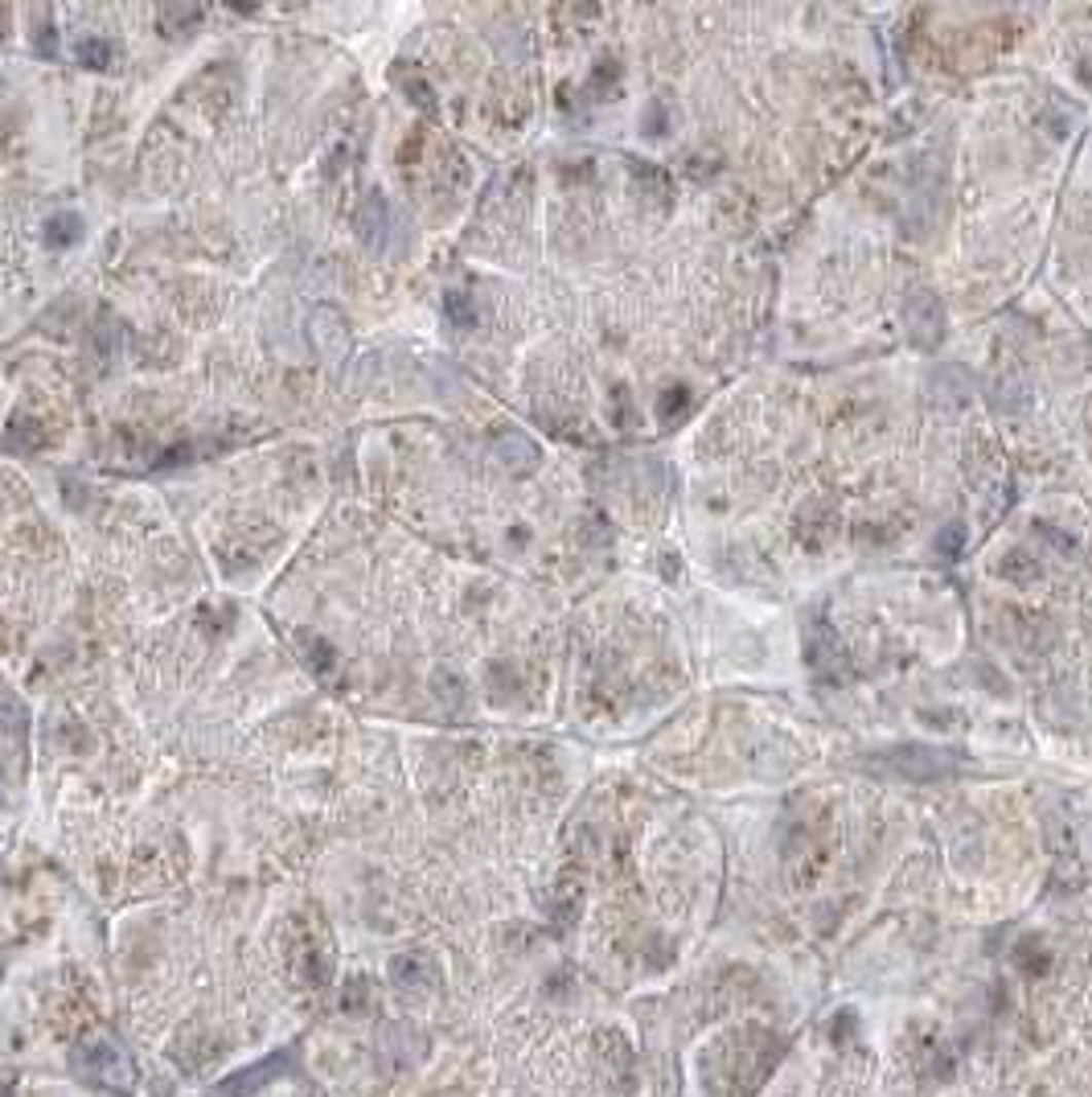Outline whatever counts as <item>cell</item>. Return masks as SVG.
<instances>
[{
  "mask_svg": "<svg viewBox=\"0 0 1092 1097\" xmlns=\"http://www.w3.org/2000/svg\"><path fill=\"white\" fill-rule=\"evenodd\" d=\"M784 1040L764 1024H739L719 1032L699 1053V1077L707 1097H755V1090L776 1073Z\"/></svg>",
  "mask_w": 1092,
  "mask_h": 1097,
  "instance_id": "cell-1",
  "label": "cell"
},
{
  "mask_svg": "<svg viewBox=\"0 0 1092 1097\" xmlns=\"http://www.w3.org/2000/svg\"><path fill=\"white\" fill-rule=\"evenodd\" d=\"M867 764L879 768V773H887V777L928 785V781L953 777L961 768V756L953 748H937V744H891L883 752H871Z\"/></svg>",
  "mask_w": 1092,
  "mask_h": 1097,
  "instance_id": "cell-2",
  "label": "cell"
},
{
  "mask_svg": "<svg viewBox=\"0 0 1092 1097\" xmlns=\"http://www.w3.org/2000/svg\"><path fill=\"white\" fill-rule=\"evenodd\" d=\"M74 1073L95 1086V1090H107L115 1097H128L136 1086V1069L128 1061V1053L111 1040V1036H91L74 1049Z\"/></svg>",
  "mask_w": 1092,
  "mask_h": 1097,
  "instance_id": "cell-3",
  "label": "cell"
},
{
  "mask_svg": "<svg viewBox=\"0 0 1092 1097\" xmlns=\"http://www.w3.org/2000/svg\"><path fill=\"white\" fill-rule=\"evenodd\" d=\"M596 1057H600V1073L608 1077L612 1090L629 1094L637 1086V1057H633V1044L625 1040V1032L617 1028H604L596 1036Z\"/></svg>",
  "mask_w": 1092,
  "mask_h": 1097,
  "instance_id": "cell-4",
  "label": "cell"
},
{
  "mask_svg": "<svg viewBox=\"0 0 1092 1097\" xmlns=\"http://www.w3.org/2000/svg\"><path fill=\"white\" fill-rule=\"evenodd\" d=\"M288 1069H292V1053H272L268 1061H255V1065H247V1069L222 1077L210 1097H251V1094H259V1090H268V1086H276Z\"/></svg>",
  "mask_w": 1092,
  "mask_h": 1097,
  "instance_id": "cell-5",
  "label": "cell"
},
{
  "mask_svg": "<svg viewBox=\"0 0 1092 1097\" xmlns=\"http://www.w3.org/2000/svg\"><path fill=\"white\" fill-rule=\"evenodd\" d=\"M805 654H809V666H813L817 679H825V683H842L846 679V654H842V646H838V638H834V629L825 621L809 625Z\"/></svg>",
  "mask_w": 1092,
  "mask_h": 1097,
  "instance_id": "cell-6",
  "label": "cell"
},
{
  "mask_svg": "<svg viewBox=\"0 0 1092 1097\" xmlns=\"http://www.w3.org/2000/svg\"><path fill=\"white\" fill-rule=\"evenodd\" d=\"M908 330H912L916 346H924V350L941 346V338H945V305L932 293H916L908 301Z\"/></svg>",
  "mask_w": 1092,
  "mask_h": 1097,
  "instance_id": "cell-7",
  "label": "cell"
},
{
  "mask_svg": "<svg viewBox=\"0 0 1092 1097\" xmlns=\"http://www.w3.org/2000/svg\"><path fill=\"white\" fill-rule=\"evenodd\" d=\"M390 231H394V210L382 194H369L362 206H358V239L374 255H386L390 251Z\"/></svg>",
  "mask_w": 1092,
  "mask_h": 1097,
  "instance_id": "cell-8",
  "label": "cell"
},
{
  "mask_svg": "<svg viewBox=\"0 0 1092 1097\" xmlns=\"http://www.w3.org/2000/svg\"><path fill=\"white\" fill-rule=\"evenodd\" d=\"M390 983L402 991V995H427V991H435L439 987V970H435V962L431 958H419V954H398L394 962H390Z\"/></svg>",
  "mask_w": 1092,
  "mask_h": 1097,
  "instance_id": "cell-9",
  "label": "cell"
},
{
  "mask_svg": "<svg viewBox=\"0 0 1092 1097\" xmlns=\"http://www.w3.org/2000/svg\"><path fill=\"white\" fill-rule=\"evenodd\" d=\"M309 334H313V346L325 354V358H338L346 354L350 346V330H346V317L338 309H317L313 321H309Z\"/></svg>",
  "mask_w": 1092,
  "mask_h": 1097,
  "instance_id": "cell-10",
  "label": "cell"
},
{
  "mask_svg": "<svg viewBox=\"0 0 1092 1097\" xmlns=\"http://www.w3.org/2000/svg\"><path fill=\"white\" fill-rule=\"evenodd\" d=\"M493 452H497V460H501L509 473H530V469L538 465V444H534L530 436H522V432H501V436L493 440Z\"/></svg>",
  "mask_w": 1092,
  "mask_h": 1097,
  "instance_id": "cell-11",
  "label": "cell"
},
{
  "mask_svg": "<svg viewBox=\"0 0 1092 1097\" xmlns=\"http://www.w3.org/2000/svg\"><path fill=\"white\" fill-rule=\"evenodd\" d=\"M1052 950L1044 946V937L1040 933H1027L1019 946H1015V966L1027 974V979H1044L1048 970H1052Z\"/></svg>",
  "mask_w": 1092,
  "mask_h": 1097,
  "instance_id": "cell-12",
  "label": "cell"
},
{
  "mask_svg": "<svg viewBox=\"0 0 1092 1097\" xmlns=\"http://www.w3.org/2000/svg\"><path fill=\"white\" fill-rule=\"evenodd\" d=\"M691 411H695V395H691V386H670V390L662 395V403H658V419H662L666 427H678Z\"/></svg>",
  "mask_w": 1092,
  "mask_h": 1097,
  "instance_id": "cell-13",
  "label": "cell"
},
{
  "mask_svg": "<svg viewBox=\"0 0 1092 1097\" xmlns=\"http://www.w3.org/2000/svg\"><path fill=\"white\" fill-rule=\"evenodd\" d=\"M82 239V218L78 214H54L49 222H45V243L49 247H70V243H78Z\"/></svg>",
  "mask_w": 1092,
  "mask_h": 1097,
  "instance_id": "cell-14",
  "label": "cell"
},
{
  "mask_svg": "<svg viewBox=\"0 0 1092 1097\" xmlns=\"http://www.w3.org/2000/svg\"><path fill=\"white\" fill-rule=\"evenodd\" d=\"M444 313H448V321H452L456 330H472V325H477V305H472V297H464V293H448V297H444Z\"/></svg>",
  "mask_w": 1092,
  "mask_h": 1097,
  "instance_id": "cell-15",
  "label": "cell"
},
{
  "mask_svg": "<svg viewBox=\"0 0 1092 1097\" xmlns=\"http://www.w3.org/2000/svg\"><path fill=\"white\" fill-rule=\"evenodd\" d=\"M78 62L86 66V70H107L111 66V45L103 41V37H86V41H78Z\"/></svg>",
  "mask_w": 1092,
  "mask_h": 1097,
  "instance_id": "cell-16",
  "label": "cell"
},
{
  "mask_svg": "<svg viewBox=\"0 0 1092 1097\" xmlns=\"http://www.w3.org/2000/svg\"><path fill=\"white\" fill-rule=\"evenodd\" d=\"M633 177L645 185V190H658V198H670V177L662 169H654L649 161H633Z\"/></svg>",
  "mask_w": 1092,
  "mask_h": 1097,
  "instance_id": "cell-17",
  "label": "cell"
},
{
  "mask_svg": "<svg viewBox=\"0 0 1092 1097\" xmlns=\"http://www.w3.org/2000/svg\"><path fill=\"white\" fill-rule=\"evenodd\" d=\"M937 551H941L945 559H957V555L965 551V526H957V522L945 526V530L937 535Z\"/></svg>",
  "mask_w": 1092,
  "mask_h": 1097,
  "instance_id": "cell-18",
  "label": "cell"
},
{
  "mask_svg": "<svg viewBox=\"0 0 1092 1097\" xmlns=\"http://www.w3.org/2000/svg\"><path fill=\"white\" fill-rule=\"evenodd\" d=\"M854 1024H858V1020H854V1012H850V1007H842V1012L830 1020V1040H834V1044H850V1040L858 1036V1028H854Z\"/></svg>",
  "mask_w": 1092,
  "mask_h": 1097,
  "instance_id": "cell-19",
  "label": "cell"
},
{
  "mask_svg": "<svg viewBox=\"0 0 1092 1097\" xmlns=\"http://www.w3.org/2000/svg\"><path fill=\"white\" fill-rule=\"evenodd\" d=\"M617 423H621V427H633V423H637V407L629 403V390H625V386L617 390Z\"/></svg>",
  "mask_w": 1092,
  "mask_h": 1097,
  "instance_id": "cell-20",
  "label": "cell"
},
{
  "mask_svg": "<svg viewBox=\"0 0 1092 1097\" xmlns=\"http://www.w3.org/2000/svg\"><path fill=\"white\" fill-rule=\"evenodd\" d=\"M0 1097H12V1090H8V1086H0Z\"/></svg>",
  "mask_w": 1092,
  "mask_h": 1097,
  "instance_id": "cell-21",
  "label": "cell"
}]
</instances>
